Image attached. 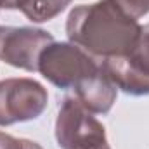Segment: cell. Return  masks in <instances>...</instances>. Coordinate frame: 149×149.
<instances>
[{
	"mask_svg": "<svg viewBox=\"0 0 149 149\" xmlns=\"http://www.w3.org/2000/svg\"><path fill=\"white\" fill-rule=\"evenodd\" d=\"M141 31L139 19L128 16L116 0L76 5L66 21L70 42L102 61L128 54Z\"/></svg>",
	"mask_w": 149,
	"mask_h": 149,
	"instance_id": "1",
	"label": "cell"
},
{
	"mask_svg": "<svg viewBox=\"0 0 149 149\" xmlns=\"http://www.w3.org/2000/svg\"><path fill=\"white\" fill-rule=\"evenodd\" d=\"M101 64L94 56L71 42H52L38 57V73L57 88H74L81 80L95 74Z\"/></svg>",
	"mask_w": 149,
	"mask_h": 149,
	"instance_id": "2",
	"label": "cell"
},
{
	"mask_svg": "<svg viewBox=\"0 0 149 149\" xmlns=\"http://www.w3.org/2000/svg\"><path fill=\"white\" fill-rule=\"evenodd\" d=\"M47 102V88L33 78L0 80V127L37 120Z\"/></svg>",
	"mask_w": 149,
	"mask_h": 149,
	"instance_id": "3",
	"label": "cell"
},
{
	"mask_svg": "<svg viewBox=\"0 0 149 149\" xmlns=\"http://www.w3.org/2000/svg\"><path fill=\"white\" fill-rule=\"evenodd\" d=\"M101 68L125 94L149 95V24L142 26L139 40L128 54L104 59Z\"/></svg>",
	"mask_w": 149,
	"mask_h": 149,
	"instance_id": "4",
	"label": "cell"
},
{
	"mask_svg": "<svg viewBox=\"0 0 149 149\" xmlns=\"http://www.w3.org/2000/svg\"><path fill=\"white\" fill-rule=\"evenodd\" d=\"M56 141L61 149H78L108 139L104 125L83 108L76 95H68L59 106L56 120Z\"/></svg>",
	"mask_w": 149,
	"mask_h": 149,
	"instance_id": "5",
	"label": "cell"
},
{
	"mask_svg": "<svg viewBox=\"0 0 149 149\" xmlns=\"http://www.w3.org/2000/svg\"><path fill=\"white\" fill-rule=\"evenodd\" d=\"M54 42V37L31 26H0V61L9 66L37 71L42 50Z\"/></svg>",
	"mask_w": 149,
	"mask_h": 149,
	"instance_id": "6",
	"label": "cell"
},
{
	"mask_svg": "<svg viewBox=\"0 0 149 149\" xmlns=\"http://www.w3.org/2000/svg\"><path fill=\"white\" fill-rule=\"evenodd\" d=\"M118 88L109 80V76L101 68L99 71L85 80H81L74 87L76 99L83 104V108L92 114H106L116 101Z\"/></svg>",
	"mask_w": 149,
	"mask_h": 149,
	"instance_id": "7",
	"label": "cell"
},
{
	"mask_svg": "<svg viewBox=\"0 0 149 149\" xmlns=\"http://www.w3.org/2000/svg\"><path fill=\"white\" fill-rule=\"evenodd\" d=\"M71 0H19L17 9L33 23H45L59 16Z\"/></svg>",
	"mask_w": 149,
	"mask_h": 149,
	"instance_id": "8",
	"label": "cell"
},
{
	"mask_svg": "<svg viewBox=\"0 0 149 149\" xmlns=\"http://www.w3.org/2000/svg\"><path fill=\"white\" fill-rule=\"evenodd\" d=\"M0 149H43L40 144L30 139H17L9 134L0 132Z\"/></svg>",
	"mask_w": 149,
	"mask_h": 149,
	"instance_id": "9",
	"label": "cell"
},
{
	"mask_svg": "<svg viewBox=\"0 0 149 149\" xmlns=\"http://www.w3.org/2000/svg\"><path fill=\"white\" fill-rule=\"evenodd\" d=\"M116 3L135 19H141L149 12V0H116Z\"/></svg>",
	"mask_w": 149,
	"mask_h": 149,
	"instance_id": "10",
	"label": "cell"
},
{
	"mask_svg": "<svg viewBox=\"0 0 149 149\" xmlns=\"http://www.w3.org/2000/svg\"><path fill=\"white\" fill-rule=\"evenodd\" d=\"M78 149H111L108 141H101V142H92V144H87V146H81Z\"/></svg>",
	"mask_w": 149,
	"mask_h": 149,
	"instance_id": "11",
	"label": "cell"
},
{
	"mask_svg": "<svg viewBox=\"0 0 149 149\" xmlns=\"http://www.w3.org/2000/svg\"><path fill=\"white\" fill-rule=\"evenodd\" d=\"M19 0H0V9H17Z\"/></svg>",
	"mask_w": 149,
	"mask_h": 149,
	"instance_id": "12",
	"label": "cell"
}]
</instances>
